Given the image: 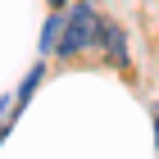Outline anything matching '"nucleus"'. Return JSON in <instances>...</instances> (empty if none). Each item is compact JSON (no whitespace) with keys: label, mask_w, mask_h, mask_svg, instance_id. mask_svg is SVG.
I'll return each mask as SVG.
<instances>
[{"label":"nucleus","mask_w":159,"mask_h":159,"mask_svg":"<svg viewBox=\"0 0 159 159\" xmlns=\"http://www.w3.org/2000/svg\"><path fill=\"white\" fill-rule=\"evenodd\" d=\"M91 41H100L96 5H91V0H77L73 14H68V27H64V37H59V55H77V50H86Z\"/></svg>","instance_id":"nucleus-1"},{"label":"nucleus","mask_w":159,"mask_h":159,"mask_svg":"<svg viewBox=\"0 0 159 159\" xmlns=\"http://www.w3.org/2000/svg\"><path fill=\"white\" fill-rule=\"evenodd\" d=\"M100 37H105V50H109V64H127V41H123V27L118 23H100Z\"/></svg>","instance_id":"nucleus-2"},{"label":"nucleus","mask_w":159,"mask_h":159,"mask_svg":"<svg viewBox=\"0 0 159 159\" xmlns=\"http://www.w3.org/2000/svg\"><path fill=\"white\" fill-rule=\"evenodd\" d=\"M50 5H55V9H59V5H64V0H50Z\"/></svg>","instance_id":"nucleus-3"}]
</instances>
